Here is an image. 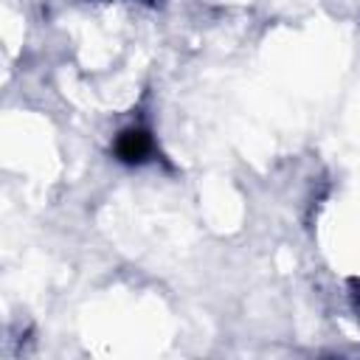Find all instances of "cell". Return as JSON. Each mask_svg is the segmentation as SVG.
<instances>
[{"instance_id":"obj_1","label":"cell","mask_w":360,"mask_h":360,"mask_svg":"<svg viewBox=\"0 0 360 360\" xmlns=\"http://www.w3.org/2000/svg\"><path fill=\"white\" fill-rule=\"evenodd\" d=\"M155 152V143H152V135L143 129V127H127L115 135L112 141V155L121 160V163H146Z\"/></svg>"},{"instance_id":"obj_2","label":"cell","mask_w":360,"mask_h":360,"mask_svg":"<svg viewBox=\"0 0 360 360\" xmlns=\"http://www.w3.org/2000/svg\"><path fill=\"white\" fill-rule=\"evenodd\" d=\"M352 287H354V290H357V292H354V295H357V298H360V281H357V278H354V281H352Z\"/></svg>"}]
</instances>
